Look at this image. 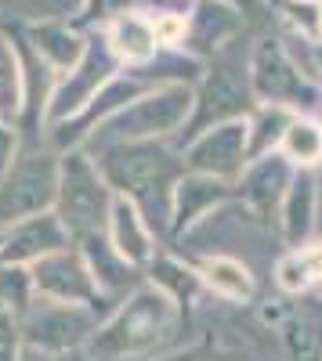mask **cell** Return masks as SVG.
<instances>
[{"label":"cell","instance_id":"1","mask_svg":"<svg viewBox=\"0 0 322 361\" xmlns=\"http://www.w3.org/2000/svg\"><path fill=\"white\" fill-rule=\"evenodd\" d=\"M174 322H178V307H174V300L163 289L134 293L131 304L116 314L102 333H95L87 354H91V361L145 357L174 333Z\"/></svg>","mask_w":322,"mask_h":361},{"label":"cell","instance_id":"2","mask_svg":"<svg viewBox=\"0 0 322 361\" xmlns=\"http://www.w3.org/2000/svg\"><path fill=\"white\" fill-rule=\"evenodd\" d=\"M178 159L149 141H124L105 152L102 173L112 188L127 192L131 199H141L145 206H163L167 185L178 177Z\"/></svg>","mask_w":322,"mask_h":361},{"label":"cell","instance_id":"3","mask_svg":"<svg viewBox=\"0 0 322 361\" xmlns=\"http://www.w3.org/2000/svg\"><path fill=\"white\" fill-rule=\"evenodd\" d=\"M58 206H62V224L80 235H95L109 214V192L102 185L98 170L83 156H66L58 166Z\"/></svg>","mask_w":322,"mask_h":361},{"label":"cell","instance_id":"4","mask_svg":"<svg viewBox=\"0 0 322 361\" xmlns=\"http://www.w3.org/2000/svg\"><path fill=\"white\" fill-rule=\"evenodd\" d=\"M192 112V94L189 87L181 83H170L156 94L141 98L131 109H120L109 119V134H116L120 141H141V137H156L167 134L174 127H181Z\"/></svg>","mask_w":322,"mask_h":361},{"label":"cell","instance_id":"5","mask_svg":"<svg viewBox=\"0 0 322 361\" xmlns=\"http://www.w3.org/2000/svg\"><path fill=\"white\" fill-rule=\"evenodd\" d=\"M58 195V170L47 156H33L0 180V224L37 217Z\"/></svg>","mask_w":322,"mask_h":361},{"label":"cell","instance_id":"6","mask_svg":"<svg viewBox=\"0 0 322 361\" xmlns=\"http://www.w3.org/2000/svg\"><path fill=\"white\" fill-rule=\"evenodd\" d=\"M250 80H254V94L265 98L268 105H311L308 83L301 80L297 66L290 62V54L275 40H261L250 62Z\"/></svg>","mask_w":322,"mask_h":361},{"label":"cell","instance_id":"7","mask_svg":"<svg viewBox=\"0 0 322 361\" xmlns=\"http://www.w3.org/2000/svg\"><path fill=\"white\" fill-rule=\"evenodd\" d=\"M116 69V54L109 44H87L83 47V58L76 62V69H69V80L62 83V90L54 94V105H51V116L54 119H66L73 112H80L87 102L95 98V90H102V83L112 76Z\"/></svg>","mask_w":322,"mask_h":361},{"label":"cell","instance_id":"8","mask_svg":"<svg viewBox=\"0 0 322 361\" xmlns=\"http://www.w3.org/2000/svg\"><path fill=\"white\" fill-rule=\"evenodd\" d=\"M246 141H250L246 123H236V119L232 123H217L196 137V145L189 148V163L199 173L232 177L246 159Z\"/></svg>","mask_w":322,"mask_h":361},{"label":"cell","instance_id":"9","mask_svg":"<svg viewBox=\"0 0 322 361\" xmlns=\"http://www.w3.org/2000/svg\"><path fill=\"white\" fill-rule=\"evenodd\" d=\"M192 105H196L192 130H210L217 123H232V116L246 109V90L228 69H214L203 83L199 98H192Z\"/></svg>","mask_w":322,"mask_h":361},{"label":"cell","instance_id":"10","mask_svg":"<svg viewBox=\"0 0 322 361\" xmlns=\"http://www.w3.org/2000/svg\"><path fill=\"white\" fill-rule=\"evenodd\" d=\"M33 279L51 300H62V304H80V300L95 296V279L87 271V264L76 257H66V253L40 257Z\"/></svg>","mask_w":322,"mask_h":361},{"label":"cell","instance_id":"11","mask_svg":"<svg viewBox=\"0 0 322 361\" xmlns=\"http://www.w3.org/2000/svg\"><path fill=\"white\" fill-rule=\"evenodd\" d=\"M66 246V228L58 217L37 214L25 217V224H18L0 250V264H22V260H40L47 253H58Z\"/></svg>","mask_w":322,"mask_h":361},{"label":"cell","instance_id":"12","mask_svg":"<svg viewBox=\"0 0 322 361\" xmlns=\"http://www.w3.org/2000/svg\"><path fill=\"white\" fill-rule=\"evenodd\" d=\"M25 329H29V340H33L37 347L66 350L91 329V318H87L83 311H73L69 304L66 307H40V311H33V318H29Z\"/></svg>","mask_w":322,"mask_h":361},{"label":"cell","instance_id":"13","mask_svg":"<svg viewBox=\"0 0 322 361\" xmlns=\"http://www.w3.org/2000/svg\"><path fill=\"white\" fill-rule=\"evenodd\" d=\"M156 25L149 18H141V15H120L112 22L109 29V47L116 58H127V62H149V58L156 54Z\"/></svg>","mask_w":322,"mask_h":361},{"label":"cell","instance_id":"14","mask_svg":"<svg viewBox=\"0 0 322 361\" xmlns=\"http://www.w3.org/2000/svg\"><path fill=\"white\" fill-rule=\"evenodd\" d=\"M109 217H112V250L120 253L127 264L149 260V231H145L138 209L127 199H120V202H112Z\"/></svg>","mask_w":322,"mask_h":361},{"label":"cell","instance_id":"15","mask_svg":"<svg viewBox=\"0 0 322 361\" xmlns=\"http://www.w3.org/2000/svg\"><path fill=\"white\" fill-rule=\"evenodd\" d=\"M33 47H37V54L44 58L47 66H54V69H76V62L83 58L87 44L73 33L69 25L47 22V25L33 29Z\"/></svg>","mask_w":322,"mask_h":361},{"label":"cell","instance_id":"16","mask_svg":"<svg viewBox=\"0 0 322 361\" xmlns=\"http://www.w3.org/2000/svg\"><path fill=\"white\" fill-rule=\"evenodd\" d=\"M286 180H290V166H286L279 156L261 159V163L246 173V180H243V195L261 209V214H268V209L286 195Z\"/></svg>","mask_w":322,"mask_h":361},{"label":"cell","instance_id":"17","mask_svg":"<svg viewBox=\"0 0 322 361\" xmlns=\"http://www.w3.org/2000/svg\"><path fill=\"white\" fill-rule=\"evenodd\" d=\"M225 199V185H217L214 177H185L174 188V217H178V228L192 224L203 209Z\"/></svg>","mask_w":322,"mask_h":361},{"label":"cell","instance_id":"18","mask_svg":"<svg viewBox=\"0 0 322 361\" xmlns=\"http://www.w3.org/2000/svg\"><path fill=\"white\" fill-rule=\"evenodd\" d=\"M275 279H279V286L290 289V293H301V289L315 286V282L322 279V243L286 253V257L279 260Z\"/></svg>","mask_w":322,"mask_h":361},{"label":"cell","instance_id":"19","mask_svg":"<svg viewBox=\"0 0 322 361\" xmlns=\"http://www.w3.org/2000/svg\"><path fill=\"white\" fill-rule=\"evenodd\" d=\"M311 214H315V185L311 177L301 173L290 188V199H286V217H282V228H286V238L290 243H301L311 228Z\"/></svg>","mask_w":322,"mask_h":361},{"label":"cell","instance_id":"20","mask_svg":"<svg viewBox=\"0 0 322 361\" xmlns=\"http://www.w3.org/2000/svg\"><path fill=\"white\" fill-rule=\"evenodd\" d=\"M87 260H91V279H98L105 289H120L127 286L131 271H127V260L116 253L109 243H102L98 235H87Z\"/></svg>","mask_w":322,"mask_h":361},{"label":"cell","instance_id":"21","mask_svg":"<svg viewBox=\"0 0 322 361\" xmlns=\"http://www.w3.org/2000/svg\"><path fill=\"white\" fill-rule=\"evenodd\" d=\"M22 109V73H18V58L8 40H0V123L15 119Z\"/></svg>","mask_w":322,"mask_h":361},{"label":"cell","instance_id":"22","mask_svg":"<svg viewBox=\"0 0 322 361\" xmlns=\"http://www.w3.org/2000/svg\"><path fill=\"white\" fill-rule=\"evenodd\" d=\"M207 282L221 296H232V300H246L254 293V282L246 275V267L236 264V260H210L207 264Z\"/></svg>","mask_w":322,"mask_h":361},{"label":"cell","instance_id":"23","mask_svg":"<svg viewBox=\"0 0 322 361\" xmlns=\"http://www.w3.org/2000/svg\"><path fill=\"white\" fill-rule=\"evenodd\" d=\"M282 145H286V152L301 159V163H315L322 156V130L315 123H304V119H294V123L286 127L282 134Z\"/></svg>","mask_w":322,"mask_h":361},{"label":"cell","instance_id":"24","mask_svg":"<svg viewBox=\"0 0 322 361\" xmlns=\"http://www.w3.org/2000/svg\"><path fill=\"white\" fill-rule=\"evenodd\" d=\"M294 119H290L286 112H282V105H275V109H268V112H261V119H257V134H254V141L246 145L250 152H268V145H275L286 130L282 127H290Z\"/></svg>","mask_w":322,"mask_h":361},{"label":"cell","instance_id":"25","mask_svg":"<svg viewBox=\"0 0 322 361\" xmlns=\"http://www.w3.org/2000/svg\"><path fill=\"white\" fill-rule=\"evenodd\" d=\"M156 279L163 286V293L178 296V300H192L196 296V275H189L185 267H178L174 260H156Z\"/></svg>","mask_w":322,"mask_h":361},{"label":"cell","instance_id":"26","mask_svg":"<svg viewBox=\"0 0 322 361\" xmlns=\"http://www.w3.org/2000/svg\"><path fill=\"white\" fill-rule=\"evenodd\" d=\"M286 347H290V357H294V361H318L322 357L311 325L301 322V318H294V322L286 325Z\"/></svg>","mask_w":322,"mask_h":361},{"label":"cell","instance_id":"27","mask_svg":"<svg viewBox=\"0 0 322 361\" xmlns=\"http://www.w3.org/2000/svg\"><path fill=\"white\" fill-rule=\"evenodd\" d=\"M25 293H29V279L22 275V271H8V267H0V300L4 304H25Z\"/></svg>","mask_w":322,"mask_h":361},{"label":"cell","instance_id":"28","mask_svg":"<svg viewBox=\"0 0 322 361\" xmlns=\"http://www.w3.org/2000/svg\"><path fill=\"white\" fill-rule=\"evenodd\" d=\"M15 322H11V311L0 304V361H18L15 354Z\"/></svg>","mask_w":322,"mask_h":361},{"label":"cell","instance_id":"29","mask_svg":"<svg viewBox=\"0 0 322 361\" xmlns=\"http://www.w3.org/2000/svg\"><path fill=\"white\" fill-rule=\"evenodd\" d=\"M11 148H15V134L0 123V173L8 170V156H11Z\"/></svg>","mask_w":322,"mask_h":361},{"label":"cell","instance_id":"30","mask_svg":"<svg viewBox=\"0 0 322 361\" xmlns=\"http://www.w3.org/2000/svg\"><path fill=\"white\" fill-rule=\"evenodd\" d=\"M167 361H214L207 350H185V354H174V357H167Z\"/></svg>","mask_w":322,"mask_h":361},{"label":"cell","instance_id":"31","mask_svg":"<svg viewBox=\"0 0 322 361\" xmlns=\"http://www.w3.org/2000/svg\"><path fill=\"white\" fill-rule=\"evenodd\" d=\"M25 361H47V357H44V354H37V350H33V354H25Z\"/></svg>","mask_w":322,"mask_h":361},{"label":"cell","instance_id":"32","mask_svg":"<svg viewBox=\"0 0 322 361\" xmlns=\"http://www.w3.org/2000/svg\"><path fill=\"white\" fill-rule=\"evenodd\" d=\"M69 361H87V357H69Z\"/></svg>","mask_w":322,"mask_h":361},{"label":"cell","instance_id":"33","mask_svg":"<svg viewBox=\"0 0 322 361\" xmlns=\"http://www.w3.org/2000/svg\"><path fill=\"white\" fill-rule=\"evenodd\" d=\"M318 25H322V15H318Z\"/></svg>","mask_w":322,"mask_h":361}]
</instances>
